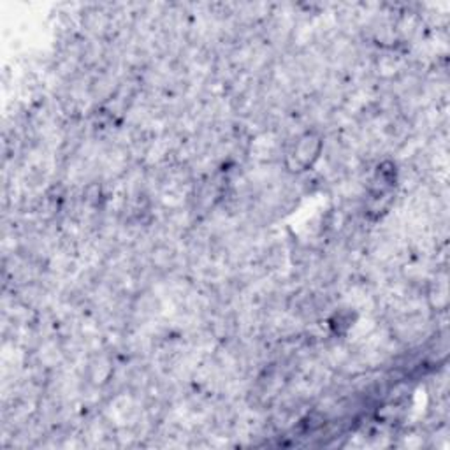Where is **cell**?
I'll list each match as a JSON object with an SVG mask.
<instances>
[{
    "mask_svg": "<svg viewBox=\"0 0 450 450\" xmlns=\"http://www.w3.org/2000/svg\"><path fill=\"white\" fill-rule=\"evenodd\" d=\"M320 152V139L319 137H315L313 134H306L304 137H301L297 143V150H295V155L297 160L303 162V166H311V164L317 160Z\"/></svg>",
    "mask_w": 450,
    "mask_h": 450,
    "instance_id": "obj_1",
    "label": "cell"
}]
</instances>
